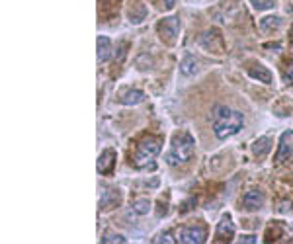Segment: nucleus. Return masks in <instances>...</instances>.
Returning a JSON list of instances; mask_svg holds the SVG:
<instances>
[{
    "label": "nucleus",
    "mask_w": 293,
    "mask_h": 244,
    "mask_svg": "<svg viewBox=\"0 0 293 244\" xmlns=\"http://www.w3.org/2000/svg\"><path fill=\"white\" fill-rule=\"evenodd\" d=\"M277 164L281 162H287L293 160V131H285L279 139V149H277V155L274 158Z\"/></svg>",
    "instance_id": "0eeeda50"
},
{
    "label": "nucleus",
    "mask_w": 293,
    "mask_h": 244,
    "mask_svg": "<svg viewBox=\"0 0 293 244\" xmlns=\"http://www.w3.org/2000/svg\"><path fill=\"white\" fill-rule=\"evenodd\" d=\"M287 209H291V201H289V203H287V201H283V203H281V207H279V213H285Z\"/></svg>",
    "instance_id": "bb28decb"
},
{
    "label": "nucleus",
    "mask_w": 293,
    "mask_h": 244,
    "mask_svg": "<svg viewBox=\"0 0 293 244\" xmlns=\"http://www.w3.org/2000/svg\"><path fill=\"white\" fill-rule=\"evenodd\" d=\"M119 201H121L119 190H104L100 197V209H113L119 205Z\"/></svg>",
    "instance_id": "9b49d317"
},
{
    "label": "nucleus",
    "mask_w": 293,
    "mask_h": 244,
    "mask_svg": "<svg viewBox=\"0 0 293 244\" xmlns=\"http://www.w3.org/2000/svg\"><path fill=\"white\" fill-rule=\"evenodd\" d=\"M240 242H244V244H256L258 238L254 236V234H244V236H240Z\"/></svg>",
    "instance_id": "393cba45"
},
{
    "label": "nucleus",
    "mask_w": 293,
    "mask_h": 244,
    "mask_svg": "<svg viewBox=\"0 0 293 244\" xmlns=\"http://www.w3.org/2000/svg\"><path fill=\"white\" fill-rule=\"evenodd\" d=\"M248 74H250L252 78L260 80V82H264V84H272V72L266 69V67H262V65L250 67V69H248Z\"/></svg>",
    "instance_id": "ddd939ff"
},
{
    "label": "nucleus",
    "mask_w": 293,
    "mask_h": 244,
    "mask_svg": "<svg viewBox=\"0 0 293 244\" xmlns=\"http://www.w3.org/2000/svg\"><path fill=\"white\" fill-rule=\"evenodd\" d=\"M242 205H244V209H248V211L260 209V207L264 205V193L260 192V190H250V192H246L244 193V197H242Z\"/></svg>",
    "instance_id": "9d476101"
},
{
    "label": "nucleus",
    "mask_w": 293,
    "mask_h": 244,
    "mask_svg": "<svg viewBox=\"0 0 293 244\" xmlns=\"http://www.w3.org/2000/svg\"><path fill=\"white\" fill-rule=\"evenodd\" d=\"M256 10H270L275 6V0H250Z\"/></svg>",
    "instance_id": "aec40b11"
},
{
    "label": "nucleus",
    "mask_w": 293,
    "mask_h": 244,
    "mask_svg": "<svg viewBox=\"0 0 293 244\" xmlns=\"http://www.w3.org/2000/svg\"><path fill=\"white\" fill-rule=\"evenodd\" d=\"M115 151L113 149H106L100 157H98V172L100 174H111L113 172V166H115Z\"/></svg>",
    "instance_id": "1a4fd4ad"
},
{
    "label": "nucleus",
    "mask_w": 293,
    "mask_h": 244,
    "mask_svg": "<svg viewBox=\"0 0 293 244\" xmlns=\"http://www.w3.org/2000/svg\"><path fill=\"white\" fill-rule=\"evenodd\" d=\"M145 18H146L145 4H141V2L137 0V2L131 6V10H129V22H131V24H141Z\"/></svg>",
    "instance_id": "4468645a"
},
{
    "label": "nucleus",
    "mask_w": 293,
    "mask_h": 244,
    "mask_svg": "<svg viewBox=\"0 0 293 244\" xmlns=\"http://www.w3.org/2000/svg\"><path fill=\"white\" fill-rule=\"evenodd\" d=\"M127 47H129L127 41H121V43H119V47H117V51H115V61H117V63H121V61L125 59V53H127Z\"/></svg>",
    "instance_id": "4be33fe9"
},
{
    "label": "nucleus",
    "mask_w": 293,
    "mask_h": 244,
    "mask_svg": "<svg viewBox=\"0 0 293 244\" xmlns=\"http://www.w3.org/2000/svg\"><path fill=\"white\" fill-rule=\"evenodd\" d=\"M111 57V43L106 35H100L98 37V61L100 63H106Z\"/></svg>",
    "instance_id": "f8f14e48"
},
{
    "label": "nucleus",
    "mask_w": 293,
    "mask_h": 244,
    "mask_svg": "<svg viewBox=\"0 0 293 244\" xmlns=\"http://www.w3.org/2000/svg\"><path fill=\"white\" fill-rule=\"evenodd\" d=\"M244 115L227 105H217L213 113V133L217 139H229L242 129Z\"/></svg>",
    "instance_id": "f257e3e1"
},
{
    "label": "nucleus",
    "mask_w": 293,
    "mask_h": 244,
    "mask_svg": "<svg viewBox=\"0 0 293 244\" xmlns=\"http://www.w3.org/2000/svg\"><path fill=\"white\" fill-rule=\"evenodd\" d=\"M281 26V18L279 16H266L260 20V30L262 32H266V34H270V32H274Z\"/></svg>",
    "instance_id": "dca6fc26"
},
{
    "label": "nucleus",
    "mask_w": 293,
    "mask_h": 244,
    "mask_svg": "<svg viewBox=\"0 0 293 244\" xmlns=\"http://www.w3.org/2000/svg\"><path fill=\"white\" fill-rule=\"evenodd\" d=\"M283 78H285V82H289L293 84V61L287 65V69H285V74H283Z\"/></svg>",
    "instance_id": "b1692460"
},
{
    "label": "nucleus",
    "mask_w": 293,
    "mask_h": 244,
    "mask_svg": "<svg viewBox=\"0 0 293 244\" xmlns=\"http://www.w3.org/2000/svg\"><path fill=\"white\" fill-rule=\"evenodd\" d=\"M161 2H163V6H165L166 10H172L174 4H176V0H161Z\"/></svg>",
    "instance_id": "a878e982"
},
{
    "label": "nucleus",
    "mask_w": 293,
    "mask_h": 244,
    "mask_svg": "<svg viewBox=\"0 0 293 244\" xmlns=\"http://www.w3.org/2000/svg\"><path fill=\"white\" fill-rule=\"evenodd\" d=\"M200 45L207 51H213L215 55H221L225 51V41H223V35L219 30H207L205 34L200 37Z\"/></svg>",
    "instance_id": "20e7f679"
},
{
    "label": "nucleus",
    "mask_w": 293,
    "mask_h": 244,
    "mask_svg": "<svg viewBox=\"0 0 293 244\" xmlns=\"http://www.w3.org/2000/svg\"><path fill=\"white\" fill-rule=\"evenodd\" d=\"M155 242H174V238H172L170 232H163V234H159V236L155 238Z\"/></svg>",
    "instance_id": "5701e85b"
},
{
    "label": "nucleus",
    "mask_w": 293,
    "mask_h": 244,
    "mask_svg": "<svg viewBox=\"0 0 293 244\" xmlns=\"http://www.w3.org/2000/svg\"><path fill=\"white\" fill-rule=\"evenodd\" d=\"M291 39H293V26H291Z\"/></svg>",
    "instance_id": "cd10ccee"
},
{
    "label": "nucleus",
    "mask_w": 293,
    "mask_h": 244,
    "mask_svg": "<svg viewBox=\"0 0 293 244\" xmlns=\"http://www.w3.org/2000/svg\"><path fill=\"white\" fill-rule=\"evenodd\" d=\"M161 139L159 137H145L137 145L133 164L137 168H155V158L161 153Z\"/></svg>",
    "instance_id": "7ed1b4c3"
},
{
    "label": "nucleus",
    "mask_w": 293,
    "mask_h": 244,
    "mask_svg": "<svg viewBox=\"0 0 293 244\" xmlns=\"http://www.w3.org/2000/svg\"><path fill=\"white\" fill-rule=\"evenodd\" d=\"M205 238H207V230L203 227H184L180 232H178V242H182V244H202L205 242Z\"/></svg>",
    "instance_id": "423d86ee"
},
{
    "label": "nucleus",
    "mask_w": 293,
    "mask_h": 244,
    "mask_svg": "<svg viewBox=\"0 0 293 244\" xmlns=\"http://www.w3.org/2000/svg\"><path fill=\"white\" fill-rule=\"evenodd\" d=\"M145 100V92L143 90H129L121 96V104L123 105H137Z\"/></svg>",
    "instance_id": "2eb2a0df"
},
{
    "label": "nucleus",
    "mask_w": 293,
    "mask_h": 244,
    "mask_svg": "<svg viewBox=\"0 0 293 244\" xmlns=\"http://www.w3.org/2000/svg\"><path fill=\"white\" fill-rule=\"evenodd\" d=\"M194 145L196 141L190 133H178L174 139H172V147L170 151L166 153V162L170 166H178L184 164L186 160H190L194 155Z\"/></svg>",
    "instance_id": "f03ea898"
},
{
    "label": "nucleus",
    "mask_w": 293,
    "mask_h": 244,
    "mask_svg": "<svg viewBox=\"0 0 293 244\" xmlns=\"http://www.w3.org/2000/svg\"><path fill=\"white\" fill-rule=\"evenodd\" d=\"M270 137H260V139L252 145V153L256 155V157H264L268 151H270Z\"/></svg>",
    "instance_id": "a211bd4d"
},
{
    "label": "nucleus",
    "mask_w": 293,
    "mask_h": 244,
    "mask_svg": "<svg viewBox=\"0 0 293 244\" xmlns=\"http://www.w3.org/2000/svg\"><path fill=\"white\" fill-rule=\"evenodd\" d=\"M159 35H161V39L166 41V43H174L176 41V37L180 34V20L176 16H170V18H165L161 24H159Z\"/></svg>",
    "instance_id": "39448f33"
},
{
    "label": "nucleus",
    "mask_w": 293,
    "mask_h": 244,
    "mask_svg": "<svg viewBox=\"0 0 293 244\" xmlns=\"http://www.w3.org/2000/svg\"><path fill=\"white\" fill-rule=\"evenodd\" d=\"M196 70H198V61H196V57L186 55L184 61L180 63V72L186 74V76H192V74H196Z\"/></svg>",
    "instance_id": "f3484780"
},
{
    "label": "nucleus",
    "mask_w": 293,
    "mask_h": 244,
    "mask_svg": "<svg viewBox=\"0 0 293 244\" xmlns=\"http://www.w3.org/2000/svg\"><path fill=\"white\" fill-rule=\"evenodd\" d=\"M235 236V225L231 221L229 215H223L217 225V230H215V240L217 242H231Z\"/></svg>",
    "instance_id": "6e6552de"
},
{
    "label": "nucleus",
    "mask_w": 293,
    "mask_h": 244,
    "mask_svg": "<svg viewBox=\"0 0 293 244\" xmlns=\"http://www.w3.org/2000/svg\"><path fill=\"white\" fill-rule=\"evenodd\" d=\"M102 242L108 244V242H127V238H123L121 234H113V232H108V234H104L102 236Z\"/></svg>",
    "instance_id": "412c9836"
},
{
    "label": "nucleus",
    "mask_w": 293,
    "mask_h": 244,
    "mask_svg": "<svg viewBox=\"0 0 293 244\" xmlns=\"http://www.w3.org/2000/svg\"><path fill=\"white\" fill-rule=\"evenodd\" d=\"M131 207H133V213H137V215H146L151 211V201L141 197V199H135Z\"/></svg>",
    "instance_id": "6ab92c4d"
}]
</instances>
